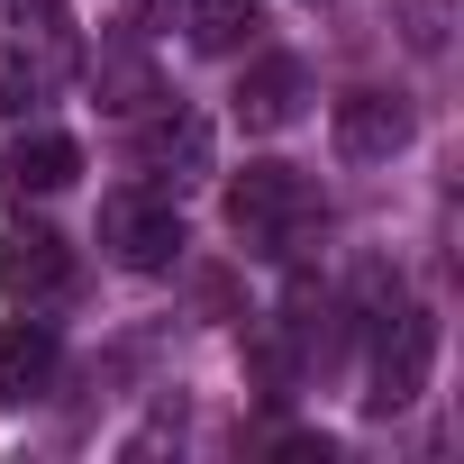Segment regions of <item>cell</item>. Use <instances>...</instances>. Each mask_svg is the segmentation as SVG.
<instances>
[{
  "mask_svg": "<svg viewBox=\"0 0 464 464\" xmlns=\"http://www.w3.org/2000/svg\"><path fill=\"white\" fill-rule=\"evenodd\" d=\"M428 373H437V319L410 310V301H392V310H382V337H373V392H364V410H373V419L410 410V401L428 392Z\"/></svg>",
  "mask_w": 464,
  "mask_h": 464,
  "instance_id": "7a4b0ae2",
  "label": "cell"
},
{
  "mask_svg": "<svg viewBox=\"0 0 464 464\" xmlns=\"http://www.w3.org/2000/svg\"><path fill=\"white\" fill-rule=\"evenodd\" d=\"M73 173H82V146L55 137V128L46 137H19L10 155H0V182H10V191H64Z\"/></svg>",
  "mask_w": 464,
  "mask_h": 464,
  "instance_id": "ba28073f",
  "label": "cell"
},
{
  "mask_svg": "<svg viewBox=\"0 0 464 464\" xmlns=\"http://www.w3.org/2000/svg\"><path fill=\"white\" fill-rule=\"evenodd\" d=\"M301 64L292 55H265V64H246V82H237V119L246 128H292L301 119Z\"/></svg>",
  "mask_w": 464,
  "mask_h": 464,
  "instance_id": "52a82bcc",
  "label": "cell"
},
{
  "mask_svg": "<svg viewBox=\"0 0 464 464\" xmlns=\"http://www.w3.org/2000/svg\"><path fill=\"white\" fill-rule=\"evenodd\" d=\"M182 19H191V46L200 55H237L265 28V0H182Z\"/></svg>",
  "mask_w": 464,
  "mask_h": 464,
  "instance_id": "30bf717a",
  "label": "cell"
},
{
  "mask_svg": "<svg viewBox=\"0 0 464 464\" xmlns=\"http://www.w3.org/2000/svg\"><path fill=\"white\" fill-rule=\"evenodd\" d=\"M55 364H64L55 328H46V319H10V328H0V410L37 401V392L55 382Z\"/></svg>",
  "mask_w": 464,
  "mask_h": 464,
  "instance_id": "5b68a950",
  "label": "cell"
},
{
  "mask_svg": "<svg viewBox=\"0 0 464 464\" xmlns=\"http://www.w3.org/2000/svg\"><path fill=\"white\" fill-rule=\"evenodd\" d=\"M137 155L155 164V173H209V119H191V110H164L146 137H137Z\"/></svg>",
  "mask_w": 464,
  "mask_h": 464,
  "instance_id": "9c48e42d",
  "label": "cell"
},
{
  "mask_svg": "<svg viewBox=\"0 0 464 464\" xmlns=\"http://www.w3.org/2000/svg\"><path fill=\"white\" fill-rule=\"evenodd\" d=\"M0 283H10L19 301H64L73 292V246L55 237V227H19L10 256H0Z\"/></svg>",
  "mask_w": 464,
  "mask_h": 464,
  "instance_id": "8992f818",
  "label": "cell"
},
{
  "mask_svg": "<svg viewBox=\"0 0 464 464\" xmlns=\"http://www.w3.org/2000/svg\"><path fill=\"white\" fill-rule=\"evenodd\" d=\"M37 101V73H28V55L10 46V55H0V110H28Z\"/></svg>",
  "mask_w": 464,
  "mask_h": 464,
  "instance_id": "8fae6325",
  "label": "cell"
},
{
  "mask_svg": "<svg viewBox=\"0 0 464 464\" xmlns=\"http://www.w3.org/2000/svg\"><path fill=\"white\" fill-rule=\"evenodd\" d=\"M401 146H410V101H392V92H346L337 101V155L346 164H382Z\"/></svg>",
  "mask_w": 464,
  "mask_h": 464,
  "instance_id": "277c9868",
  "label": "cell"
},
{
  "mask_svg": "<svg viewBox=\"0 0 464 464\" xmlns=\"http://www.w3.org/2000/svg\"><path fill=\"white\" fill-rule=\"evenodd\" d=\"M328 209H319V191H310V173L301 164H246L237 182H227V227L256 246V256H292L310 227H319Z\"/></svg>",
  "mask_w": 464,
  "mask_h": 464,
  "instance_id": "6da1fadb",
  "label": "cell"
},
{
  "mask_svg": "<svg viewBox=\"0 0 464 464\" xmlns=\"http://www.w3.org/2000/svg\"><path fill=\"white\" fill-rule=\"evenodd\" d=\"M101 246L128 265V274H164L173 256H182V218H173V200H146V191H119L110 209H101Z\"/></svg>",
  "mask_w": 464,
  "mask_h": 464,
  "instance_id": "3957f363",
  "label": "cell"
}]
</instances>
